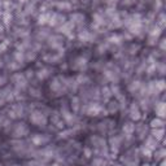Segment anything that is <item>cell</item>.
Returning <instances> with one entry per match:
<instances>
[{"label":"cell","instance_id":"6da1fadb","mask_svg":"<svg viewBox=\"0 0 166 166\" xmlns=\"http://www.w3.org/2000/svg\"><path fill=\"white\" fill-rule=\"evenodd\" d=\"M130 115H131V118L138 121L140 118V110H139V106L138 105H132L131 106V110H130Z\"/></svg>","mask_w":166,"mask_h":166},{"label":"cell","instance_id":"3957f363","mask_svg":"<svg viewBox=\"0 0 166 166\" xmlns=\"http://www.w3.org/2000/svg\"><path fill=\"white\" fill-rule=\"evenodd\" d=\"M150 127L152 128H164V119L162 118H156L150 122Z\"/></svg>","mask_w":166,"mask_h":166},{"label":"cell","instance_id":"7a4b0ae2","mask_svg":"<svg viewBox=\"0 0 166 166\" xmlns=\"http://www.w3.org/2000/svg\"><path fill=\"white\" fill-rule=\"evenodd\" d=\"M152 138H155L156 140H162L164 139V128H153L152 131Z\"/></svg>","mask_w":166,"mask_h":166}]
</instances>
